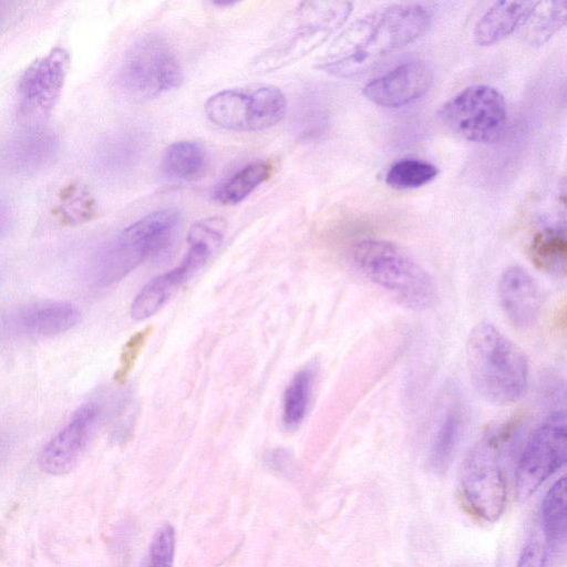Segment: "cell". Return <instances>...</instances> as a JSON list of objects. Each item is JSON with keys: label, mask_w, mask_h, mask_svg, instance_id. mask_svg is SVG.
Here are the masks:
<instances>
[{"label": "cell", "mask_w": 567, "mask_h": 567, "mask_svg": "<svg viewBox=\"0 0 567 567\" xmlns=\"http://www.w3.org/2000/svg\"><path fill=\"white\" fill-rule=\"evenodd\" d=\"M181 214L175 208H163L136 220L97 254L93 277L99 286L113 285L151 257L167 249L179 226Z\"/></svg>", "instance_id": "5"}, {"label": "cell", "mask_w": 567, "mask_h": 567, "mask_svg": "<svg viewBox=\"0 0 567 567\" xmlns=\"http://www.w3.org/2000/svg\"><path fill=\"white\" fill-rule=\"evenodd\" d=\"M175 530L168 523L158 527L138 567H173Z\"/></svg>", "instance_id": "28"}, {"label": "cell", "mask_w": 567, "mask_h": 567, "mask_svg": "<svg viewBox=\"0 0 567 567\" xmlns=\"http://www.w3.org/2000/svg\"><path fill=\"white\" fill-rule=\"evenodd\" d=\"M13 223V213L10 206L0 199V238L4 236Z\"/></svg>", "instance_id": "31"}, {"label": "cell", "mask_w": 567, "mask_h": 567, "mask_svg": "<svg viewBox=\"0 0 567 567\" xmlns=\"http://www.w3.org/2000/svg\"><path fill=\"white\" fill-rule=\"evenodd\" d=\"M432 84L431 69L422 61H409L373 79L362 92L383 107H401L420 99Z\"/></svg>", "instance_id": "15"}, {"label": "cell", "mask_w": 567, "mask_h": 567, "mask_svg": "<svg viewBox=\"0 0 567 567\" xmlns=\"http://www.w3.org/2000/svg\"><path fill=\"white\" fill-rule=\"evenodd\" d=\"M566 477L559 478L547 492L542 505L544 542L548 551H557L566 543Z\"/></svg>", "instance_id": "23"}, {"label": "cell", "mask_w": 567, "mask_h": 567, "mask_svg": "<svg viewBox=\"0 0 567 567\" xmlns=\"http://www.w3.org/2000/svg\"><path fill=\"white\" fill-rule=\"evenodd\" d=\"M514 429H497L483 437L468 453L461 473L463 495L471 509L481 518L495 522L506 503L504 456L508 453Z\"/></svg>", "instance_id": "6"}, {"label": "cell", "mask_w": 567, "mask_h": 567, "mask_svg": "<svg viewBox=\"0 0 567 567\" xmlns=\"http://www.w3.org/2000/svg\"><path fill=\"white\" fill-rule=\"evenodd\" d=\"M538 1L495 2L476 22L473 38L478 45L497 43L520 29Z\"/></svg>", "instance_id": "17"}, {"label": "cell", "mask_w": 567, "mask_h": 567, "mask_svg": "<svg viewBox=\"0 0 567 567\" xmlns=\"http://www.w3.org/2000/svg\"><path fill=\"white\" fill-rule=\"evenodd\" d=\"M58 135L50 128L33 126L0 144V175H29L37 173L55 158Z\"/></svg>", "instance_id": "14"}, {"label": "cell", "mask_w": 567, "mask_h": 567, "mask_svg": "<svg viewBox=\"0 0 567 567\" xmlns=\"http://www.w3.org/2000/svg\"><path fill=\"white\" fill-rule=\"evenodd\" d=\"M468 372L486 401L502 405L518 401L528 384L524 351L488 322L477 323L466 343Z\"/></svg>", "instance_id": "2"}, {"label": "cell", "mask_w": 567, "mask_h": 567, "mask_svg": "<svg viewBox=\"0 0 567 567\" xmlns=\"http://www.w3.org/2000/svg\"><path fill=\"white\" fill-rule=\"evenodd\" d=\"M315 373L309 367L299 370L288 383L282 401V422L286 429H296L303 420L311 399Z\"/></svg>", "instance_id": "26"}, {"label": "cell", "mask_w": 567, "mask_h": 567, "mask_svg": "<svg viewBox=\"0 0 567 567\" xmlns=\"http://www.w3.org/2000/svg\"><path fill=\"white\" fill-rule=\"evenodd\" d=\"M465 425V409L460 400L450 402L435 431L430 452V465L443 473L450 465Z\"/></svg>", "instance_id": "19"}, {"label": "cell", "mask_w": 567, "mask_h": 567, "mask_svg": "<svg viewBox=\"0 0 567 567\" xmlns=\"http://www.w3.org/2000/svg\"><path fill=\"white\" fill-rule=\"evenodd\" d=\"M266 461L272 468L281 470L287 464L288 454L281 449L272 450L266 456Z\"/></svg>", "instance_id": "32"}, {"label": "cell", "mask_w": 567, "mask_h": 567, "mask_svg": "<svg viewBox=\"0 0 567 567\" xmlns=\"http://www.w3.org/2000/svg\"><path fill=\"white\" fill-rule=\"evenodd\" d=\"M352 259L369 280L405 307L422 311L433 306L436 290L432 277L399 245L365 239L354 246Z\"/></svg>", "instance_id": "3"}, {"label": "cell", "mask_w": 567, "mask_h": 567, "mask_svg": "<svg viewBox=\"0 0 567 567\" xmlns=\"http://www.w3.org/2000/svg\"><path fill=\"white\" fill-rule=\"evenodd\" d=\"M548 557V548L544 543L532 538L523 547L517 567H545Z\"/></svg>", "instance_id": "30"}, {"label": "cell", "mask_w": 567, "mask_h": 567, "mask_svg": "<svg viewBox=\"0 0 567 567\" xmlns=\"http://www.w3.org/2000/svg\"><path fill=\"white\" fill-rule=\"evenodd\" d=\"M183 71L169 43L157 34L138 39L127 51L120 68L122 89L136 100H150L177 87Z\"/></svg>", "instance_id": "7"}, {"label": "cell", "mask_w": 567, "mask_h": 567, "mask_svg": "<svg viewBox=\"0 0 567 567\" xmlns=\"http://www.w3.org/2000/svg\"><path fill=\"white\" fill-rule=\"evenodd\" d=\"M207 153L195 141H179L171 144L163 153L161 168L163 174L174 181L192 182L205 172Z\"/></svg>", "instance_id": "20"}, {"label": "cell", "mask_w": 567, "mask_h": 567, "mask_svg": "<svg viewBox=\"0 0 567 567\" xmlns=\"http://www.w3.org/2000/svg\"><path fill=\"white\" fill-rule=\"evenodd\" d=\"M437 173L436 166L429 162L404 158L389 168L385 183L395 189H413L433 181Z\"/></svg>", "instance_id": "27"}, {"label": "cell", "mask_w": 567, "mask_h": 567, "mask_svg": "<svg viewBox=\"0 0 567 567\" xmlns=\"http://www.w3.org/2000/svg\"><path fill=\"white\" fill-rule=\"evenodd\" d=\"M226 231V221L209 217L196 221L187 235L188 250L182 262L195 274L220 246Z\"/></svg>", "instance_id": "21"}, {"label": "cell", "mask_w": 567, "mask_h": 567, "mask_svg": "<svg viewBox=\"0 0 567 567\" xmlns=\"http://www.w3.org/2000/svg\"><path fill=\"white\" fill-rule=\"evenodd\" d=\"M286 107V97L279 87L257 85L212 95L205 103V113L210 122L223 128L252 132L280 122Z\"/></svg>", "instance_id": "8"}, {"label": "cell", "mask_w": 567, "mask_h": 567, "mask_svg": "<svg viewBox=\"0 0 567 567\" xmlns=\"http://www.w3.org/2000/svg\"><path fill=\"white\" fill-rule=\"evenodd\" d=\"M194 272L184 264L151 279L135 296L131 305V317L136 321L155 315L192 277Z\"/></svg>", "instance_id": "18"}, {"label": "cell", "mask_w": 567, "mask_h": 567, "mask_svg": "<svg viewBox=\"0 0 567 567\" xmlns=\"http://www.w3.org/2000/svg\"><path fill=\"white\" fill-rule=\"evenodd\" d=\"M529 257L539 270L555 276H565L567 269L565 230L547 227L537 231L529 246Z\"/></svg>", "instance_id": "22"}, {"label": "cell", "mask_w": 567, "mask_h": 567, "mask_svg": "<svg viewBox=\"0 0 567 567\" xmlns=\"http://www.w3.org/2000/svg\"><path fill=\"white\" fill-rule=\"evenodd\" d=\"M7 19V10L3 7V3L0 2V29L4 24Z\"/></svg>", "instance_id": "33"}, {"label": "cell", "mask_w": 567, "mask_h": 567, "mask_svg": "<svg viewBox=\"0 0 567 567\" xmlns=\"http://www.w3.org/2000/svg\"><path fill=\"white\" fill-rule=\"evenodd\" d=\"M79 319V309L70 302L34 301L3 313L0 333L14 338H49L70 330Z\"/></svg>", "instance_id": "12"}, {"label": "cell", "mask_w": 567, "mask_h": 567, "mask_svg": "<svg viewBox=\"0 0 567 567\" xmlns=\"http://www.w3.org/2000/svg\"><path fill=\"white\" fill-rule=\"evenodd\" d=\"M502 308L519 328L530 327L540 311V292L535 280L520 267L507 268L498 282Z\"/></svg>", "instance_id": "16"}, {"label": "cell", "mask_w": 567, "mask_h": 567, "mask_svg": "<svg viewBox=\"0 0 567 567\" xmlns=\"http://www.w3.org/2000/svg\"><path fill=\"white\" fill-rule=\"evenodd\" d=\"M100 414L101 409L95 402L81 405L40 452L42 471L51 475L72 471L89 444Z\"/></svg>", "instance_id": "13"}, {"label": "cell", "mask_w": 567, "mask_h": 567, "mask_svg": "<svg viewBox=\"0 0 567 567\" xmlns=\"http://www.w3.org/2000/svg\"><path fill=\"white\" fill-rule=\"evenodd\" d=\"M441 122L454 134L475 143H493L504 134L507 109L503 95L485 84L471 85L445 102Z\"/></svg>", "instance_id": "9"}, {"label": "cell", "mask_w": 567, "mask_h": 567, "mask_svg": "<svg viewBox=\"0 0 567 567\" xmlns=\"http://www.w3.org/2000/svg\"><path fill=\"white\" fill-rule=\"evenodd\" d=\"M430 23L429 10L419 3H399L369 13L334 39L318 68L339 78L359 74L384 55L415 41Z\"/></svg>", "instance_id": "1"}, {"label": "cell", "mask_w": 567, "mask_h": 567, "mask_svg": "<svg viewBox=\"0 0 567 567\" xmlns=\"http://www.w3.org/2000/svg\"><path fill=\"white\" fill-rule=\"evenodd\" d=\"M272 171L274 164L270 161L250 163L220 183L213 196L224 205L237 204L269 179Z\"/></svg>", "instance_id": "24"}, {"label": "cell", "mask_w": 567, "mask_h": 567, "mask_svg": "<svg viewBox=\"0 0 567 567\" xmlns=\"http://www.w3.org/2000/svg\"><path fill=\"white\" fill-rule=\"evenodd\" d=\"M566 1L537 2L520 29L525 40L533 45H542L566 23Z\"/></svg>", "instance_id": "25"}, {"label": "cell", "mask_w": 567, "mask_h": 567, "mask_svg": "<svg viewBox=\"0 0 567 567\" xmlns=\"http://www.w3.org/2000/svg\"><path fill=\"white\" fill-rule=\"evenodd\" d=\"M69 54L54 48L22 72L17 86V112L22 120L39 121L50 114L64 85Z\"/></svg>", "instance_id": "11"}, {"label": "cell", "mask_w": 567, "mask_h": 567, "mask_svg": "<svg viewBox=\"0 0 567 567\" xmlns=\"http://www.w3.org/2000/svg\"><path fill=\"white\" fill-rule=\"evenodd\" d=\"M151 332L152 327H147L134 333L124 344L120 357V364L114 374V380L118 384H123L126 381Z\"/></svg>", "instance_id": "29"}, {"label": "cell", "mask_w": 567, "mask_h": 567, "mask_svg": "<svg viewBox=\"0 0 567 567\" xmlns=\"http://www.w3.org/2000/svg\"><path fill=\"white\" fill-rule=\"evenodd\" d=\"M567 432L564 411L550 413L532 433L516 471L517 497L526 499L566 462Z\"/></svg>", "instance_id": "10"}, {"label": "cell", "mask_w": 567, "mask_h": 567, "mask_svg": "<svg viewBox=\"0 0 567 567\" xmlns=\"http://www.w3.org/2000/svg\"><path fill=\"white\" fill-rule=\"evenodd\" d=\"M348 1H303L289 13L272 43L257 56L255 69L271 72L307 55L322 44L350 16Z\"/></svg>", "instance_id": "4"}]
</instances>
